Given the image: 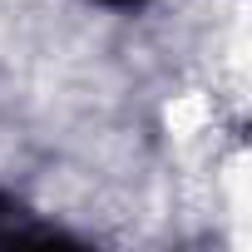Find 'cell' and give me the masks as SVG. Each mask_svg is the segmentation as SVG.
Here are the masks:
<instances>
[{
	"mask_svg": "<svg viewBox=\"0 0 252 252\" xmlns=\"http://www.w3.org/2000/svg\"><path fill=\"white\" fill-rule=\"evenodd\" d=\"M0 247H84L74 232L45 222L40 213H30L20 198L0 193Z\"/></svg>",
	"mask_w": 252,
	"mask_h": 252,
	"instance_id": "1",
	"label": "cell"
},
{
	"mask_svg": "<svg viewBox=\"0 0 252 252\" xmlns=\"http://www.w3.org/2000/svg\"><path fill=\"white\" fill-rule=\"evenodd\" d=\"M104 5H114V10H139V5H149V0H104Z\"/></svg>",
	"mask_w": 252,
	"mask_h": 252,
	"instance_id": "2",
	"label": "cell"
}]
</instances>
